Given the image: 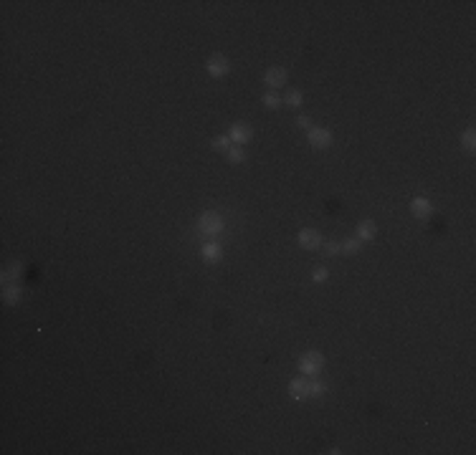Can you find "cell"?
Segmentation results:
<instances>
[{
    "label": "cell",
    "mask_w": 476,
    "mask_h": 455,
    "mask_svg": "<svg viewBox=\"0 0 476 455\" xmlns=\"http://www.w3.org/2000/svg\"><path fill=\"white\" fill-rule=\"evenodd\" d=\"M322 369H324V357L319 352L302 354V359H299V372L302 374H319Z\"/></svg>",
    "instance_id": "1"
},
{
    "label": "cell",
    "mask_w": 476,
    "mask_h": 455,
    "mask_svg": "<svg viewBox=\"0 0 476 455\" xmlns=\"http://www.w3.org/2000/svg\"><path fill=\"white\" fill-rule=\"evenodd\" d=\"M201 230H203L205 235H218L223 230V218L218 212H213V210L203 212L201 215Z\"/></svg>",
    "instance_id": "2"
},
{
    "label": "cell",
    "mask_w": 476,
    "mask_h": 455,
    "mask_svg": "<svg viewBox=\"0 0 476 455\" xmlns=\"http://www.w3.org/2000/svg\"><path fill=\"white\" fill-rule=\"evenodd\" d=\"M228 137H231V142L238 144V147H241V144H248V142L254 139V127H251L248 122H236V124L231 127V134H228Z\"/></svg>",
    "instance_id": "3"
},
{
    "label": "cell",
    "mask_w": 476,
    "mask_h": 455,
    "mask_svg": "<svg viewBox=\"0 0 476 455\" xmlns=\"http://www.w3.org/2000/svg\"><path fill=\"white\" fill-rule=\"evenodd\" d=\"M205 68H208V73H210L213 78H220V76H226V73L231 71V64H228V59H226L223 53H213V56L208 59Z\"/></svg>",
    "instance_id": "4"
},
{
    "label": "cell",
    "mask_w": 476,
    "mask_h": 455,
    "mask_svg": "<svg viewBox=\"0 0 476 455\" xmlns=\"http://www.w3.org/2000/svg\"><path fill=\"white\" fill-rule=\"evenodd\" d=\"M307 139H309V144H312V147L324 149V147H330V144H332V131L324 129V127H312V129H309V134H307Z\"/></svg>",
    "instance_id": "5"
},
{
    "label": "cell",
    "mask_w": 476,
    "mask_h": 455,
    "mask_svg": "<svg viewBox=\"0 0 476 455\" xmlns=\"http://www.w3.org/2000/svg\"><path fill=\"white\" fill-rule=\"evenodd\" d=\"M286 78H289V73L281 68V66H271L266 73H264V84L269 86V89H281V86H286Z\"/></svg>",
    "instance_id": "6"
},
{
    "label": "cell",
    "mask_w": 476,
    "mask_h": 455,
    "mask_svg": "<svg viewBox=\"0 0 476 455\" xmlns=\"http://www.w3.org/2000/svg\"><path fill=\"white\" fill-rule=\"evenodd\" d=\"M299 246L307 248V251H314V248L322 246V235H319L317 230H312V228H304V230L299 233Z\"/></svg>",
    "instance_id": "7"
},
{
    "label": "cell",
    "mask_w": 476,
    "mask_h": 455,
    "mask_svg": "<svg viewBox=\"0 0 476 455\" xmlns=\"http://www.w3.org/2000/svg\"><path fill=\"white\" fill-rule=\"evenodd\" d=\"M289 397L291 399H299V402H304V399H309V382L307 380H291L289 382Z\"/></svg>",
    "instance_id": "8"
},
{
    "label": "cell",
    "mask_w": 476,
    "mask_h": 455,
    "mask_svg": "<svg viewBox=\"0 0 476 455\" xmlns=\"http://www.w3.org/2000/svg\"><path fill=\"white\" fill-rule=\"evenodd\" d=\"M410 212H413L415 218H428V215L433 212V205H431L425 197H413V202H410Z\"/></svg>",
    "instance_id": "9"
},
{
    "label": "cell",
    "mask_w": 476,
    "mask_h": 455,
    "mask_svg": "<svg viewBox=\"0 0 476 455\" xmlns=\"http://www.w3.org/2000/svg\"><path fill=\"white\" fill-rule=\"evenodd\" d=\"M375 235H378L375 220H362V223L357 225V238H360V240H375Z\"/></svg>",
    "instance_id": "10"
},
{
    "label": "cell",
    "mask_w": 476,
    "mask_h": 455,
    "mask_svg": "<svg viewBox=\"0 0 476 455\" xmlns=\"http://www.w3.org/2000/svg\"><path fill=\"white\" fill-rule=\"evenodd\" d=\"M201 256H203L205 263H218V260L223 258V251H220L218 243H205L203 251H201Z\"/></svg>",
    "instance_id": "11"
},
{
    "label": "cell",
    "mask_w": 476,
    "mask_h": 455,
    "mask_svg": "<svg viewBox=\"0 0 476 455\" xmlns=\"http://www.w3.org/2000/svg\"><path fill=\"white\" fill-rule=\"evenodd\" d=\"M3 301H5L8 306H15V304L20 301V288H18L15 283H8V286L3 288Z\"/></svg>",
    "instance_id": "12"
},
{
    "label": "cell",
    "mask_w": 476,
    "mask_h": 455,
    "mask_svg": "<svg viewBox=\"0 0 476 455\" xmlns=\"http://www.w3.org/2000/svg\"><path fill=\"white\" fill-rule=\"evenodd\" d=\"M360 246H362L360 238H347L340 246V253H344V256H357V253H360Z\"/></svg>",
    "instance_id": "13"
},
{
    "label": "cell",
    "mask_w": 476,
    "mask_h": 455,
    "mask_svg": "<svg viewBox=\"0 0 476 455\" xmlns=\"http://www.w3.org/2000/svg\"><path fill=\"white\" fill-rule=\"evenodd\" d=\"M228 144H231V137H228V134H218V137H213V142H210V147H213L215 152H228V149H231Z\"/></svg>",
    "instance_id": "14"
},
{
    "label": "cell",
    "mask_w": 476,
    "mask_h": 455,
    "mask_svg": "<svg viewBox=\"0 0 476 455\" xmlns=\"http://www.w3.org/2000/svg\"><path fill=\"white\" fill-rule=\"evenodd\" d=\"M226 157H228V162H231V165H241V162L246 159V152H243V147H238V144H236V147H231V149L226 152Z\"/></svg>",
    "instance_id": "15"
},
{
    "label": "cell",
    "mask_w": 476,
    "mask_h": 455,
    "mask_svg": "<svg viewBox=\"0 0 476 455\" xmlns=\"http://www.w3.org/2000/svg\"><path fill=\"white\" fill-rule=\"evenodd\" d=\"M264 106H266V109H279V106H281V96H279L276 91H266V94H264Z\"/></svg>",
    "instance_id": "16"
},
{
    "label": "cell",
    "mask_w": 476,
    "mask_h": 455,
    "mask_svg": "<svg viewBox=\"0 0 476 455\" xmlns=\"http://www.w3.org/2000/svg\"><path fill=\"white\" fill-rule=\"evenodd\" d=\"M20 268H23L20 263H10V265H8V271L3 273V283L8 286V283H10V281H13V278H15V276L20 273Z\"/></svg>",
    "instance_id": "17"
},
{
    "label": "cell",
    "mask_w": 476,
    "mask_h": 455,
    "mask_svg": "<svg viewBox=\"0 0 476 455\" xmlns=\"http://www.w3.org/2000/svg\"><path fill=\"white\" fill-rule=\"evenodd\" d=\"M461 142H464V147H466L469 152H474V147H476V131L474 129H466V131H464V137H461Z\"/></svg>",
    "instance_id": "18"
},
{
    "label": "cell",
    "mask_w": 476,
    "mask_h": 455,
    "mask_svg": "<svg viewBox=\"0 0 476 455\" xmlns=\"http://www.w3.org/2000/svg\"><path fill=\"white\" fill-rule=\"evenodd\" d=\"M302 101H304L302 91H289V94H286V104H289V106H302Z\"/></svg>",
    "instance_id": "19"
},
{
    "label": "cell",
    "mask_w": 476,
    "mask_h": 455,
    "mask_svg": "<svg viewBox=\"0 0 476 455\" xmlns=\"http://www.w3.org/2000/svg\"><path fill=\"white\" fill-rule=\"evenodd\" d=\"M312 278H314V283H324V281H327V278H330V271H327V268H322V265H319V268H317V271H314V273H312Z\"/></svg>",
    "instance_id": "20"
},
{
    "label": "cell",
    "mask_w": 476,
    "mask_h": 455,
    "mask_svg": "<svg viewBox=\"0 0 476 455\" xmlns=\"http://www.w3.org/2000/svg\"><path fill=\"white\" fill-rule=\"evenodd\" d=\"M324 390H327V387H324L322 382H309V397H322Z\"/></svg>",
    "instance_id": "21"
},
{
    "label": "cell",
    "mask_w": 476,
    "mask_h": 455,
    "mask_svg": "<svg viewBox=\"0 0 476 455\" xmlns=\"http://www.w3.org/2000/svg\"><path fill=\"white\" fill-rule=\"evenodd\" d=\"M296 127H302V129H312V119H309L307 114H299V117H296Z\"/></svg>",
    "instance_id": "22"
},
{
    "label": "cell",
    "mask_w": 476,
    "mask_h": 455,
    "mask_svg": "<svg viewBox=\"0 0 476 455\" xmlns=\"http://www.w3.org/2000/svg\"><path fill=\"white\" fill-rule=\"evenodd\" d=\"M324 253L327 256H337L340 253V243H324Z\"/></svg>",
    "instance_id": "23"
}]
</instances>
